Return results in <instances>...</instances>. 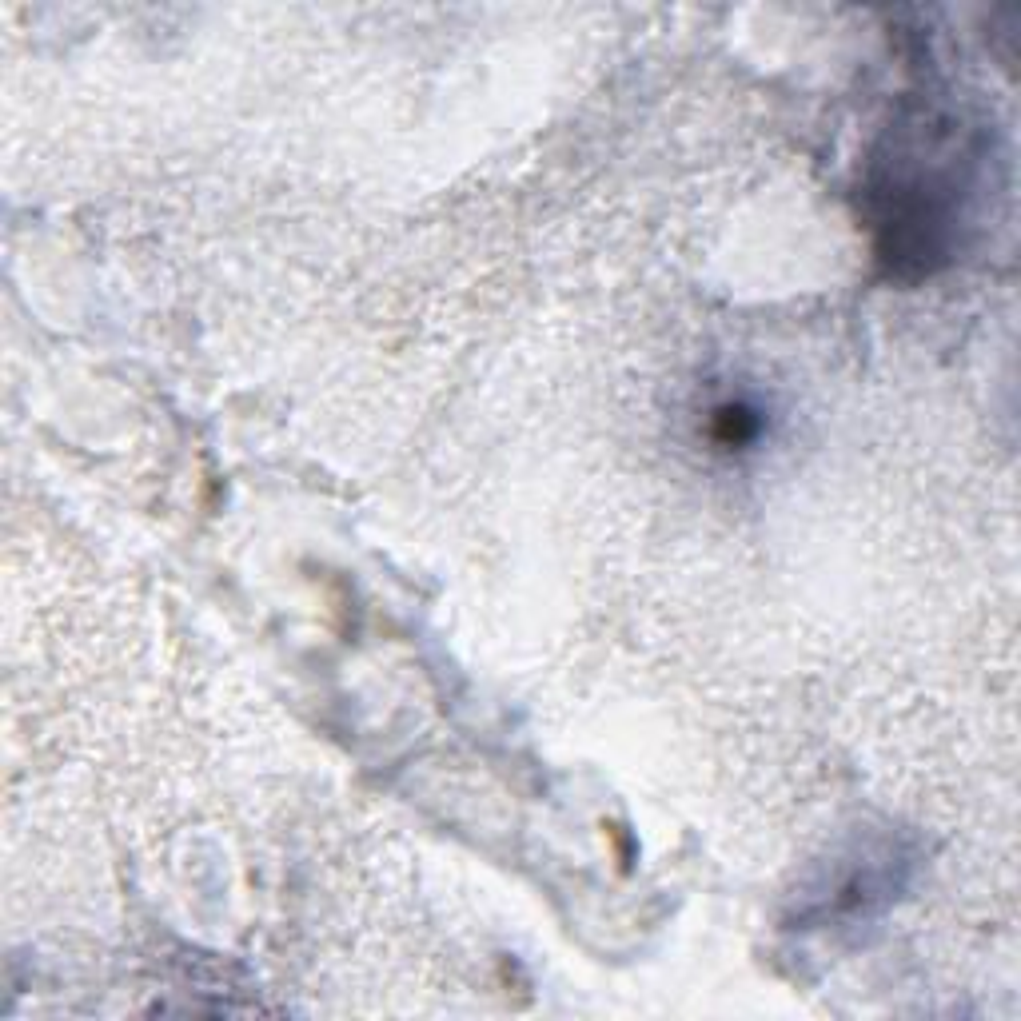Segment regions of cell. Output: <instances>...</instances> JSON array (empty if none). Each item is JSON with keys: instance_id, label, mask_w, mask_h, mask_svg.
<instances>
[{"instance_id": "obj_1", "label": "cell", "mask_w": 1021, "mask_h": 1021, "mask_svg": "<svg viewBox=\"0 0 1021 1021\" xmlns=\"http://www.w3.org/2000/svg\"><path fill=\"white\" fill-rule=\"evenodd\" d=\"M758 431V419L746 411V407H718V439L730 447V443H746L750 435Z\"/></svg>"}]
</instances>
